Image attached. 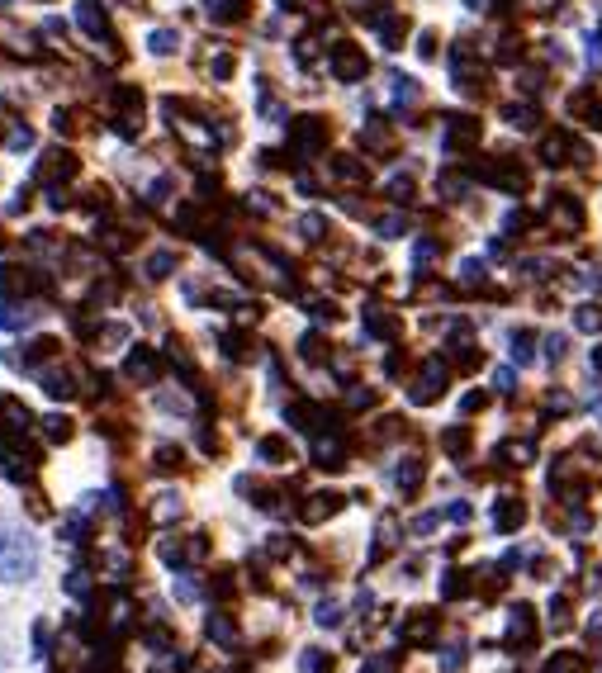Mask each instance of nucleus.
<instances>
[{
	"label": "nucleus",
	"mask_w": 602,
	"mask_h": 673,
	"mask_svg": "<svg viewBox=\"0 0 602 673\" xmlns=\"http://www.w3.org/2000/svg\"><path fill=\"white\" fill-rule=\"evenodd\" d=\"M484 408V394H465V413H479Z\"/></svg>",
	"instance_id": "nucleus-56"
},
{
	"label": "nucleus",
	"mask_w": 602,
	"mask_h": 673,
	"mask_svg": "<svg viewBox=\"0 0 602 673\" xmlns=\"http://www.w3.org/2000/svg\"><path fill=\"white\" fill-rule=\"evenodd\" d=\"M546 356H550V361H560V356H565V337H560V332L546 337Z\"/></svg>",
	"instance_id": "nucleus-50"
},
{
	"label": "nucleus",
	"mask_w": 602,
	"mask_h": 673,
	"mask_svg": "<svg viewBox=\"0 0 602 673\" xmlns=\"http://www.w3.org/2000/svg\"><path fill=\"white\" fill-rule=\"evenodd\" d=\"M380 237H403V219H399V214L380 219Z\"/></svg>",
	"instance_id": "nucleus-48"
},
{
	"label": "nucleus",
	"mask_w": 602,
	"mask_h": 673,
	"mask_svg": "<svg viewBox=\"0 0 602 673\" xmlns=\"http://www.w3.org/2000/svg\"><path fill=\"white\" fill-rule=\"evenodd\" d=\"M76 176V157L67 152V147H57V152H43L34 166V181L48 185V190H62V185Z\"/></svg>",
	"instance_id": "nucleus-2"
},
{
	"label": "nucleus",
	"mask_w": 602,
	"mask_h": 673,
	"mask_svg": "<svg viewBox=\"0 0 602 673\" xmlns=\"http://www.w3.org/2000/svg\"><path fill=\"white\" fill-rule=\"evenodd\" d=\"M332 76L337 81H365V72H370V62H365V53L356 48V43H332Z\"/></svg>",
	"instance_id": "nucleus-3"
},
{
	"label": "nucleus",
	"mask_w": 602,
	"mask_h": 673,
	"mask_svg": "<svg viewBox=\"0 0 602 673\" xmlns=\"http://www.w3.org/2000/svg\"><path fill=\"white\" fill-rule=\"evenodd\" d=\"M304 673H332V659L323 655V650H309V655H304Z\"/></svg>",
	"instance_id": "nucleus-37"
},
{
	"label": "nucleus",
	"mask_w": 602,
	"mask_h": 673,
	"mask_svg": "<svg viewBox=\"0 0 602 673\" xmlns=\"http://www.w3.org/2000/svg\"><path fill=\"white\" fill-rule=\"evenodd\" d=\"M569 408V394H550L546 399V413H565Z\"/></svg>",
	"instance_id": "nucleus-53"
},
{
	"label": "nucleus",
	"mask_w": 602,
	"mask_h": 673,
	"mask_svg": "<svg viewBox=\"0 0 602 673\" xmlns=\"http://www.w3.org/2000/svg\"><path fill=\"white\" fill-rule=\"evenodd\" d=\"M313 617H318V626H337V621H342V607H337V602H318Z\"/></svg>",
	"instance_id": "nucleus-38"
},
{
	"label": "nucleus",
	"mask_w": 602,
	"mask_h": 673,
	"mask_svg": "<svg viewBox=\"0 0 602 673\" xmlns=\"http://www.w3.org/2000/svg\"><path fill=\"white\" fill-rule=\"evenodd\" d=\"M569 157H584V147L574 143L569 133H550L546 143H541V162L546 166H569Z\"/></svg>",
	"instance_id": "nucleus-11"
},
{
	"label": "nucleus",
	"mask_w": 602,
	"mask_h": 673,
	"mask_svg": "<svg viewBox=\"0 0 602 673\" xmlns=\"http://www.w3.org/2000/svg\"><path fill=\"white\" fill-rule=\"evenodd\" d=\"M294 57H299V67H313V57H318L313 38H299V43H294Z\"/></svg>",
	"instance_id": "nucleus-39"
},
{
	"label": "nucleus",
	"mask_w": 602,
	"mask_h": 673,
	"mask_svg": "<svg viewBox=\"0 0 602 673\" xmlns=\"http://www.w3.org/2000/svg\"><path fill=\"white\" fill-rule=\"evenodd\" d=\"M512 361H536V337L531 332H512Z\"/></svg>",
	"instance_id": "nucleus-26"
},
{
	"label": "nucleus",
	"mask_w": 602,
	"mask_h": 673,
	"mask_svg": "<svg viewBox=\"0 0 602 673\" xmlns=\"http://www.w3.org/2000/svg\"><path fill=\"white\" fill-rule=\"evenodd\" d=\"M508 124L512 128H536V110H531V105H508Z\"/></svg>",
	"instance_id": "nucleus-30"
},
{
	"label": "nucleus",
	"mask_w": 602,
	"mask_h": 673,
	"mask_svg": "<svg viewBox=\"0 0 602 673\" xmlns=\"http://www.w3.org/2000/svg\"><path fill=\"white\" fill-rule=\"evenodd\" d=\"M574 328H579V332H602V309L584 304V309L574 313Z\"/></svg>",
	"instance_id": "nucleus-27"
},
{
	"label": "nucleus",
	"mask_w": 602,
	"mask_h": 673,
	"mask_svg": "<svg viewBox=\"0 0 602 673\" xmlns=\"http://www.w3.org/2000/svg\"><path fill=\"white\" fill-rule=\"evenodd\" d=\"M465 588H470V579H465V574H460V569H451V574H446V579H441V593H446V598H460V593H465Z\"/></svg>",
	"instance_id": "nucleus-33"
},
{
	"label": "nucleus",
	"mask_w": 602,
	"mask_h": 673,
	"mask_svg": "<svg viewBox=\"0 0 602 673\" xmlns=\"http://www.w3.org/2000/svg\"><path fill=\"white\" fill-rule=\"evenodd\" d=\"M493 389H503V394H512V370L503 365V370H493Z\"/></svg>",
	"instance_id": "nucleus-52"
},
{
	"label": "nucleus",
	"mask_w": 602,
	"mask_h": 673,
	"mask_svg": "<svg viewBox=\"0 0 602 673\" xmlns=\"http://www.w3.org/2000/svg\"><path fill=\"white\" fill-rule=\"evenodd\" d=\"M209 72L219 76V81H228V76H233V57H228V53H219L214 62H209Z\"/></svg>",
	"instance_id": "nucleus-43"
},
{
	"label": "nucleus",
	"mask_w": 602,
	"mask_h": 673,
	"mask_svg": "<svg viewBox=\"0 0 602 673\" xmlns=\"http://www.w3.org/2000/svg\"><path fill=\"white\" fill-rule=\"evenodd\" d=\"M86 588H91V583H86V569H72V579H67V593H72V598H81Z\"/></svg>",
	"instance_id": "nucleus-46"
},
{
	"label": "nucleus",
	"mask_w": 602,
	"mask_h": 673,
	"mask_svg": "<svg viewBox=\"0 0 602 673\" xmlns=\"http://www.w3.org/2000/svg\"><path fill=\"white\" fill-rule=\"evenodd\" d=\"M38 574V546L34 536L10 522V517H0V583H29Z\"/></svg>",
	"instance_id": "nucleus-1"
},
{
	"label": "nucleus",
	"mask_w": 602,
	"mask_h": 673,
	"mask_svg": "<svg viewBox=\"0 0 602 673\" xmlns=\"http://www.w3.org/2000/svg\"><path fill=\"white\" fill-rule=\"evenodd\" d=\"M337 508H342V493H313L309 503L299 508V517H304V522H328Z\"/></svg>",
	"instance_id": "nucleus-15"
},
{
	"label": "nucleus",
	"mask_w": 602,
	"mask_h": 673,
	"mask_svg": "<svg viewBox=\"0 0 602 673\" xmlns=\"http://www.w3.org/2000/svg\"><path fill=\"white\" fill-rule=\"evenodd\" d=\"M460 280H465V285H479V280H484V266H479V261H465V266H460Z\"/></svg>",
	"instance_id": "nucleus-45"
},
{
	"label": "nucleus",
	"mask_w": 602,
	"mask_h": 673,
	"mask_svg": "<svg viewBox=\"0 0 602 673\" xmlns=\"http://www.w3.org/2000/svg\"><path fill=\"white\" fill-rule=\"evenodd\" d=\"M332 171H337V181H351V185H365V176H370V171H365L356 157H337V162H332Z\"/></svg>",
	"instance_id": "nucleus-23"
},
{
	"label": "nucleus",
	"mask_w": 602,
	"mask_h": 673,
	"mask_svg": "<svg viewBox=\"0 0 602 673\" xmlns=\"http://www.w3.org/2000/svg\"><path fill=\"white\" fill-rule=\"evenodd\" d=\"M53 128H57V133H72V128H76V114H72V110H57V114H53Z\"/></svg>",
	"instance_id": "nucleus-49"
},
{
	"label": "nucleus",
	"mask_w": 602,
	"mask_h": 673,
	"mask_svg": "<svg viewBox=\"0 0 602 673\" xmlns=\"http://www.w3.org/2000/svg\"><path fill=\"white\" fill-rule=\"evenodd\" d=\"M484 181L498 185V190H508V195H522V190H527V171H522L517 162H508V157H503L498 166H484Z\"/></svg>",
	"instance_id": "nucleus-9"
},
{
	"label": "nucleus",
	"mask_w": 602,
	"mask_h": 673,
	"mask_svg": "<svg viewBox=\"0 0 602 673\" xmlns=\"http://www.w3.org/2000/svg\"><path fill=\"white\" fill-rule=\"evenodd\" d=\"M0 418H5L0 427H5L10 437H24V432L34 427V413H29V408H24L19 399H0Z\"/></svg>",
	"instance_id": "nucleus-13"
},
{
	"label": "nucleus",
	"mask_w": 602,
	"mask_h": 673,
	"mask_svg": "<svg viewBox=\"0 0 602 673\" xmlns=\"http://www.w3.org/2000/svg\"><path fill=\"white\" fill-rule=\"evenodd\" d=\"M313 460H318L323 470H342V465H347V460H342V441L318 437V441H313Z\"/></svg>",
	"instance_id": "nucleus-19"
},
{
	"label": "nucleus",
	"mask_w": 602,
	"mask_h": 673,
	"mask_svg": "<svg viewBox=\"0 0 602 673\" xmlns=\"http://www.w3.org/2000/svg\"><path fill=\"white\" fill-rule=\"evenodd\" d=\"M527 636H531V607H512V617H508V640H512V645H522Z\"/></svg>",
	"instance_id": "nucleus-20"
},
{
	"label": "nucleus",
	"mask_w": 602,
	"mask_h": 673,
	"mask_svg": "<svg viewBox=\"0 0 602 673\" xmlns=\"http://www.w3.org/2000/svg\"><path fill=\"white\" fill-rule=\"evenodd\" d=\"M176 465H181V451H176V446H162V451H157V470H176Z\"/></svg>",
	"instance_id": "nucleus-41"
},
{
	"label": "nucleus",
	"mask_w": 602,
	"mask_h": 673,
	"mask_svg": "<svg viewBox=\"0 0 602 673\" xmlns=\"http://www.w3.org/2000/svg\"><path fill=\"white\" fill-rule=\"evenodd\" d=\"M365 323H370V332H375V337H394V318H389V313L365 309Z\"/></svg>",
	"instance_id": "nucleus-28"
},
{
	"label": "nucleus",
	"mask_w": 602,
	"mask_h": 673,
	"mask_svg": "<svg viewBox=\"0 0 602 673\" xmlns=\"http://www.w3.org/2000/svg\"><path fill=\"white\" fill-rule=\"evenodd\" d=\"M550 219L560 223L565 233H574V228L584 223V209H579V200H574V195H555V200H550Z\"/></svg>",
	"instance_id": "nucleus-14"
},
{
	"label": "nucleus",
	"mask_w": 602,
	"mask_h": 673,
	"mask_svg": "<svg viewBox=\"0 0 602 673\" xmlns=\"http://www.w3.org/2000/svg\"><path fill=\"white\" fill-rule=\"evenodd\" d=\"M43 432H48V441H67V437H72V422H67V418H43Z\"/></svg>",
	"instance_id": "nucleus-34"
},
{
	"label": "nucleus",
	"mask_w": 602,
	"mask_h": 673,
	"mask_svg": "<svg viewBox=\"0 0 602 673\" xmlns=\"http://www.w3.org/2000/svg\"><path fill=\"white\" fill-rule=\"evenodd\" d=\"M441 446H446V451H465V446H470V432H465V427H460V432H446Z\"/></svg>",
	"instance_id": "nucleus-40"
},
{
	"label": "nucleus",
	"mask_w": 602,
	"mask_h": 673,
	"mask_svg": "<svg viewBox=\"0 0 602 673\" xmlns=\"http://www.w3.org/2000/svg\"><path fill=\"white\" fill-rule=\"evenodd\" d=\"M34 290H48L43 275L24 271V266H0V299L5 294H34Z\"/></svg>",
	"instance_id": "nucleus-6"
},
{
	"label": "nucleus",
	"mask_w": 602,
	"mask_h": 673,
	"mask_svg": "<svg viewBox=\"0 0 602 673\" xmlns=\"http://www.w3.org/2000/svg\"><path fill=\"white\" fill-rule=\"evenodd\" d=\"M299 233L309 237V242H318V237L328 233V223H323V214H304V219H299Z\"/></svg>",
	"instance_id": "nucleus-32"
},
{
	"label": "nucleus",
	"mask_w": 602,
	"mask_h": 673,
	"mask_svg": "<svg viewBox=\"0 0 602 673\" xmlns=\"http://www.w3.org/2000/svg\"><path fill=\"white\" fill-rule=\"evenodd\" d=\"M546 673H584V664H579L574 655H555V659L546 664Z\"/></svg>",
	"instance_id": "nucleus-36"
},
{
	"label": "nucleus",
	"mask_w": 602,
	"mask_h": 673,
	"mask_svg": "<svg viewBox=\"0 0 602 673\" xmlns=\"http://www.w3.org/2000/svg\"><path fill=\"white\" fill-rule=\"evenodd\" d=\"M171 266H176V256H171V252H157L152 261H147V275H152V280H166V275H171Z\"/></svg>",
	"instance_id": "nucleus-31"
},
{
	"label": "nucleus",
	"mask_w": 602,
	"mask_h": 673,
	"mask_svg": "<svg viewBox=\"0 0 602 673\" xmlns=\"http://www.w3.org/2000/svg\"><path fill=\"white\" fill-rule=\"evenodd\" d=\"M147 48H152L157 57H171L176 48H181V34H176V29H157V34L147 38Z\"/></svg>",
	"instance_id": "nucleus-24"
},
{
	"label": "nucleus",
	"mask_w": 602,
	"mask_h": 673,
	"mask_svg": "<svg viewBox=\"0 0 602 673\" xmlns=\"http://www.w3.org/2000/svg\"><path fill=\"white\" fill-rule=\"evenodd\" d=\"M422 474H427V470H422V460H418V455H403V460H399V470H394V484H399L403 493H413V489L422 484Z\"/></svg>",
	"instance_id": "nucleus-18"
},
{
	"label": "nucleus",
	"mask_w": 602,
	"mask_h": 673,
	"mask_svg": "<svg viewBox=\"0 0 602 673\" xmlns=\"http://www.w3.org/2000/svg\"><path fill=\"white\" fill-rule=\"evenodd\" d=\"M323 143H328V124H323V119L304 114V119H294L290 124V147L299 152V157H313Z\"/></svg>",
	"instance_id": "nucleus-4"
},
{
	"label": "nucleus",
	"mask_w": 602,
	"mask_h": 673,
	"mask_svg": "<svg viewBox=\"0 0 602 673\" xmlns=\"http://www.w3.org/2000/svg\"><path fill=\"white\" fill-rule=\"evenodd\" d=\"M299 346H304V361H323V337H313V332H309Z\"/></svg>",
	"instance_id": "nucleus-42"
},
{
	"label": "nucleus",
	"mask_w": 602,
	"mask_h": 673,
	"mask_svg": "<svg viewBox=\"0 0 602 673\" xmlns=\"http://www.w3.org/2000/svg\"><path fill=\"white\" fill-rule=\"evenodd\" d=\"M593 361H598V370H602V351H598V356H593Z\"/></svg>",
	"instance_id": "nucleus-58"
},
{
	"label": "nucleus",
	"mask_w": 602,
	"mask_h": 673,
	"mask_svg": "<svg viewBox=\"0 0 602 673\" xmlns=\"http://www.w3.org/2000/svg\"><path fill=\"white\" fill-rule=\"evenodd\" d=\"M569 114H584L593 128H602V100L593 91H574V95H569Z\"/></svg>",
	"instance_id": "nucleus-17"
},
{
	"label": "nucleus",
	"mask_w": 602,
	"mask_h": 673,
	"mask_svg": "<svg viewBox=\"0 0 602 673\" xmlns=\"http://www.w3.org/2000/svg\"><path fill=\"white\" fill-rule=\"evenodd\" d=\"M432 631H437V617H413L403 636H408V640H432Z\"/></svg>",
	"instance_id": "nucleus-29"
},
{
	"label": "nucleus",
	"mask_w": 602,
	"mask_h": 673,
	"mask_svg": "<svg viewBox=\"0 0 602 673\" xmlns=\"http://www.w3.org/2000/svg\"><path fill=\"white\" fill-rule=\"evenodd\" d=\"M10 147H19V152L34 147V133H29V128H15V133H10Z\"/></svg>",
	"instance_id": "nucleus-51"
},
{
	"label": "nucleus",
	"mask_w": 602,
	"mask_h": 673,
	"mask_svg": "<svg viewBox=\"0 0 602 673\" xmlns=\"http://www.w3.org/2000/svg\"><path fill=\"white\" fill-rule=\"evenodd\" d=\"M76 19H81V29H86L91 38H105V43H114L110 15H105V5H100V0H81V5H76Z\"/></svg>",
	"instance_id": "nucleus-10"
},
{
	"label": "nucleus",
	"mask_w": 602,
	"mask_h": 673,
	"mask_svg": "<svg viewBox=\"0 0 602 673\" xmlns=\"http://www.w3.org/2000/svg\"><path fill=\"white\" fill-rule=\"evenodd\" d=\"M441 389H446V361H441V356H432V361L422 365V380H418V389H413V403L441 399Z\"/></svg>",
	"instance_id": "nucleus-8"
},
{
	"label": "nucleus",
	"mask_w": 602,
	"mask_h": 673,
	"mask_svg": "<svg viewBox=\"0 0 602 673\" xmlns=\"http://www.w3.org/2000/svg\"><path fill=\"white\" fill-rule=\"evenodd\" d=\"M43 389H48L53 399H72V375H67V370H43Z\"/></svg>",
	"instance_id": "nucleus-22"
},
{
	"label": "nucleus",
	"mask_w": 602,
	"mask_h": 673,
	"mask_svg": "<svg viewBox=\"0 0 602 673\" xmlns=\"http://www.w3.org/2000/svg\"><path fill=\"white\" fill-rule=\"evenodd\" d=\"M418 53H422V57H437V38L422 34V38H418Z\"/></svg>",
	"instance_id": "nucleus-54"
},
{
	"label": "nucleus",
	"mask_w": 602,
	"mask_h": 673,
	"mask_svg": "<svg viewBox=\"0 0 602 673\" xmlns=\"http://www.w3.org/2000/svg\"><path fill=\"white\" fill-rule=\"evenodd\" d=\"M0 242H5V237H0Z\"/></svg>",
	"instance_id": "nucleus-59"
},
{
	"label": "nucleus",
	"mask_w": 602,
	"mask_h": 673,
	"mask_svg": "<svg viewBox=\"0 0 602 673\" xmlns=\"http://www.w3.org/2000/svg\"><path fill=\"white\" fill-rule=\"evenodd\" d=\"M470 10H484V0H470Z\"/></svg>",
	"instance_id": "nucleus-57"
},
{
	"label": "nucleus",
	"mask_w": 602,
	"mask_h": 673,
	"mask_svg": "<svg viewBox=\"0 0 602 673\" xmlns=\"http://www.w3.org/2000/svg\"><path fill=\"white\" fill-rule=\"evenodd\" d=\"M389 195H394V200H408V195H413V181H408V176H394V181H389Z\"/></svg>",
	"instance_id": "nucleus-44"
},
{
	"label": "nucleus",
	"mask_w": 602,
	"mask_h": 673,
	"mask_svg": "<svg viewBox=\"0 0 602 673\" xmlns=\"http://www.w3.org/2000/svg\"><path fill=\"white\" fill-rule=\"evenodd\" d=\"M124 375L128 380H138V384H157L162 380V356H157L152 346H138V351H128Z\"/></svg>",
	"instance_id": "nucleus-5"
},
{
	"label": "nucleus",
	"mask_w": 602,
	"mask_h": 673,
	"mask_svg": "<svg viewBox=\"0 0 602 673\" xmlns=\"http://www.w3.org/2000/svg\"><path fill=\"white\" fill-rule=\"evenodd\" d=\"M204 15L214 24H238L247 15V0H204Z\"/></svg>",
	"instance_id": "nucleus-16"
},
{
	"label": "nucleus",
	"mask_w": 602,
	"mask_h": 673,
	"mask_svg": "<svg viewBox=\"0 0 602 673\" xmlns=\"http://www.w3.org/2000/svg\"><path fill=\"white\" fill-rule=\"evenodd\" d=\"M522 522H527V503H522V498H498V503H493V527L503 531V536L517 531Z\"/></svg>",
	"instance_id": "nucleus-12"
},
{
	"label": "nucleus",
	"mask_w": 602,
	"mask_h": 673,
	"mask_svg": "<svg viewBox=\"0 0 602 673\" xmlns=\"http://www.w3.org/2000/svg\"><path fill=\"white\" fill-rule=\"evenodd\" d=\"M29 323H34V309H29V304H24V309H19V304H5V309H0V328H29Z\"/></svg>",
	"instance_id": "nucleus-25"
},
{
	"label": "nucleus",
	"mask_w": 602,
	"mask_h": 673,
	"mask_svg": "<svg viewBox=\"0 0 602 673\" xmlns=\"http://www.w3.org/2000/svg\"><path fill=\"white\" fill-rule=\"evenodd\" d=\"M479 119H470V114H451V124H446V152H465V147L479 143Z\"/></svg>",
	"instance_id": "nucleus-7"
},
{
	"label": "nucleus",
	"mask_w": 602,
	"mask_h": 673,
	"mask_svg": "<svg viewBox=\"0 0 602 673\" xmlns=\"http://www.w3.org/2000/svg\"><path fill=\"white\" fill-rule=\"evenodd\" d=\"M261 455H266L271 465H280V460L290 455V446H285V441H280V437H266V441H261Z\"/></svg>",
	"instance_id": "nucleus-35"
},
{
	"label": "nucleus",
	"mask_w": 602,
	"mask_h": 673,
	"mask_svg": "<svg viewBox=\"0 0 602 673\" xmlns=\"http://www.w3.org/2000/svg\"><path fill=\"white\" fill-rule=\"evenodd\" d=\"M437 252H441V247L427 237V242H418V252H413V256H418V266H427V261H437Z\"/></svg>",
	"instance_id": "nucleus-47"
},
{
	"label": "nucleus",
	"mask_w": 602,
	"mask_h": 673,
	"mask_svg": "<svg viewBox=\"0 0 602 673\" xmlns=\"http://www.w3.org/2000/svg\"><path fill=\"white\" fill-rule=\"evenodd\" d=\"M365 673H394V659H370V664H365Z\"/></svg>",
	"instance_id": "nucleus-55"
},
{
	"label": "nucleus",
	"mask_w": 602,
	"mask_h": 673,
	"mask_svg": "<svg viewBox=\"0 0 602 673\" xmlns=\"http://www.w3.org/2000/svg\"><path fill=\"white\" fill-rule=\"evenodd\" d=\"M209 640H219V645H228V650H233V645H238V626L214 612V617H209Z\"/></svg>",
	"instance_id": "nucleus-21"
}]
</instances>
